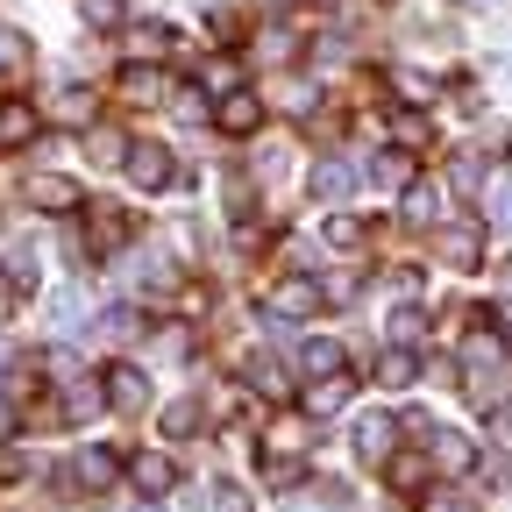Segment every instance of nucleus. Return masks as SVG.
Listing matches in <instances>:
<instances>
[{
    "label": "nucleus",
    "instance_id": "f257e3e1",
    "mask_svg": "<svg viewBox=\"0 0 512 512\" xmlns=\"http://www.w3.org/2000/svg\"><path fill=\"white\" fill-rule=\"evenodd\" d=\"M463 392H470L484 413L505 406V356H498V342H470V349H463Z\"/></svg>",
    "mask_w": 512,
    "mask_h": 512
},
{
    "label": "nucleus",
    "instance_id": "f03ea898",
    "mask_svg": "<svg viewBox=\"0 0 512 512\" xmlns=\"http://www.w3.org/2000/svg\"><path fill=\"white\" fill-rule=\"evenodd\" d=\"M121 171H128V185H136V192H171V185H178V157H171L164 143H128Z\"/></svg>",
    "mask_w": 512,
    "mask_h": 512
},
{
    "label": "nucleus",
    "instance_id": "7ed1b4c3",
    "mask_svg": "<svg viewBox=\"0 0 512 512\" xmlns=\"http://www.w3.org/2000/svg\"><path fill=\"white\" fill-rule=\"evenodd\" d=\"M320 306H328V285H313V278H285V285H271L264 320H313Z\"/></svg>",
    "mask_w": 512,
    "mask_h": 512
},
{
    "label": "nucleus",
    "instance_id": "20e7f679",
    "mask_svg": "<svg viewBox=\"0 0 512 512\" xmlns=\"http://www.w3.org/2000/svg\"><path fill=\"white\" fill-rule=\"evenodd\" d=\"M214 128H228V136H256V128H264V100H256L249 86L221 93L214 100Z\"/></svg>",
    "mask_w": 512,
    "mask_h": 512
},
{
    "label": "nucleus",
    "instance_id": "39448f33",
    "mask_svg": "<svg viewBox=\"0 0 512 512\" xmlns=\"http://www.w3.org/2000/svg\"><path fill=\"white\" fill-rule=\"evenodd\" d=\"M100 384H107V406H114V413H143V406H150V377H143L136 363H107Z\"/></svg>",
    "mask_w": 512,
    "mask_h": 512
},
{
    "label": "nucleus",
    "instance_id": "423d86ee",
    "mask_svg": "<svg viewBox=\"0 0 512 512\" xmlns=\"http://www.w3.org/2000/svg\"><path fill=\"white\" fill-rule=\"evenodd\" d=\"M114 477H121V463L107 456V448H79L72 470H64V484H72V491H107Z\"/></svg>",
    "mask_w": 512,
    "mask_h": 512
},
{
    "label": "nucleus",
    "instance_id": "0eeeda50",
    "mask_svg": "<svg viewBox=\"0 0 512 512\" xmlns=\"http://www.w3.org/2000/svg\"><path fill=\"white\" fill-rule=\"evenodd\" d=\"M392 441H399V420L392 413H363L356 420V456L363 463H392Z\"/></svg>",
    "mask_w": 512,
    "mask_h": 512
},
{
    "label": "nucleus",
    "instance_id": "6e6552de",
    "mask_svg": "<svg viewBox=\"0 0 512 512\" xmlns=\"http://www.w3.org/2000/svg\"><path fill=\"white\" fill-rule=\"evenodd\" d=\"M427 456H434V470H448V477H463L470 463H477V448L456 434V427H427Z\"/></svg>",
    "mask_w": 512,
    "mask_h": 512
},
{
    "label": "nucleus",
    "instance_id": "1a4fd4ad",
    "mask_svg": "<svg viewBox=\"0 0 512 512\" xmlns=\"http://www.w3.org/2000/svg\"><path fill=\"white\" fill-rule=\"evenodd\" d=\"M22 192H29V207H43V214H72V207L86 200V192H79L72 178H57V171H43V178H29Z\"/></svg>",
    "mask_w": 512,
    "mask_h": 512
},
{
    "label": "nucleus",
    "instance_id": "9d476101",
    "mask_svg": "<svg viewBox=\"0 0 512 512\" xmlns=\"http://www.w3.org/2000/svg\"><path fill=\"white\" fill-rule=\"evenodd\" d=\"M128 484H136L143 498H164V491L178 484V470H171V456H157V448H143V456H128Z\"/></svg>",
    "mask_w": 512,
    "mask_h": 512
},
{
    "label": "nucleus",
    "instance_id": "9b49d317",
    "mask_svg": "<svg viewBox=\"0 0 512 512\" xmlns=\"http://www.w3.org/2000/svg\"><path fill=\"white\" fill-rule=\"evenodd\" d=\"M356 185H363V171H356L349 157H320V164H313V200H349Z\"/></svg>",
    "mask_w": 512,
    "mask_h": 512
},
{
    "label": "nucleus",
    "instance_id": "f8f14e48",
    "mask_svg": "<svg viewBox=\"0 0 512 512\" xmlns=\"http://www.w3.org/2000/svg\"><path fill=\"white\" fill-rule=\"evenodd\" d=\"M299 370H306V384H313V377H342V370H349V356H342V342L313 335V342H299Z\"/></svg>",
    "mask_w": 512,
    "mask_h": 512
},
{
    "label": "nucleus",
    "instance_id": "ddd939ff",
    "mask_svg": "<svg viewBox=\"0 0 512 512\" xmlns=\"http://www.w3.org/2000/svg\"><path fill=\"white\" fill-rule=\"evenodd\" d=\"M349 392H356L349 370H342V377H313V384H306V413H313V420H328V413L349 406Z\"/></svg>",
    "mask_w": 512,
    "mask_h": 512
},
{
    "label": "nucleus",
    "instance_id": "4468645a",
    "mask_svg": "<svg viewBox=\"0 0 512 512\" xmlns=\"http://www.w3.org/2000/svg\"><path fill=\"white\" fill-rule=\"evenodd\" d=\"M171 43H178V29H171V22H128V57H136V64L164 57Z\"/></svg>",
    "mask_w": 512,
    "mask_h": 512
},
{
    "label": "nucleus",
    "instance_id": "2eb2a0df",
    "mask_svg": "<svg viewBox=\"0 0 512 512\" xmlns=\"http://www.w3.org/2000/svg\"><path fill=\"white\" fill-rule=\"evenodd\" d=\"M29 143H36V107L8 100V107H0V150H29Z\"/></svg>",
    "mask_w": 512,
    "mask_h": 512
},
{
    "label": "nucleus",
    "instance_id": "dca6fc26",
    "mask_svg": "<svg viewBox=\"0 0 512 512\" xmlns=\"http://www.w3.org/2000/svg\"><path fill=\"white\" fill-rule=\"evenodd\" d=\"M171 93V79L164 72H150V64H136V72H121V100H136V107H157Z\"/></svg>",
    "mask_w": 512,
    "mask_h": 512
},
{
    "label": "nucleus",
    "instance_id": "f3484780",
    "mask_svg": "<svg viewBox=\"0 0 512 512\" xmlns=\"http://www.w3.org/2000/svg\"><path fill=\"white\" fill-rule=\"evenodd\" d=\"M299 448H306V420H271V427H264V456L299 463Z\"/></svg>",
    "mask_w": 512,
    "mask_h": 512
},
{
    "label": "nucleus",
    "instance_id": "a211bd4d",
    "mask_svg": "<svg viewBox=\"0 0 512 512\" xmlns=\"http://www.w3.org/2000/svg\"><path fill=\"white\" fill-rule=\"evenodd\" d=\"M413 377H420V356H413V349H399V342H392V349L377 356V384H392V392H406Z\"/></svg>",
    "mask_w": 512,
    "mask_h": 512
},
{
    "label": "nucleus",
    "instance_id": "6ab92c4d",
    "mask_svg": "<svg viewBox=\"0 0 512 512\" xmlns=\"http://www.w3.org/2000/svg\"><path fill=\"white\" fill-rule=\"evenodd\" d=\"M406 221H413V228H434V221H441V185H427V178L406 185Z\"/></svg>",
    "mask_w": 512,
    "mask_h": 512
},
{
    "label": "nucleus",
    "instance_id": "aec40b11",
    "mask_svg": "<svg viewBox=\"0 0 512 512\" xmlns=\"http://www.w3.org/2000/svg\"><path fill=\"white\" fill-rule=\"evenodd\" d=\"M370 178L392 185V192H406V185H413V157H406V150H377V157H370Z\"/></svg>",
    "mask_w": 512,
    "mask_h": 512
},
{
    "label": "nucleus",
    "instance_id": "412c9836",
    "mask_svg": "<svg viewBox=\"0 0 512 512\" xmlns=\"http://www.w3.org/2000/svg\"><path fill=\"white\" fill-rule=\"evenodd\" d=\"M420 335H427V306H420V299H399V306H392V342L413 349Z\"/></svg>",
    "mask_w": 512,
    "mask_h": 512
},
{
    "label": "nucleus",
    "instance_id": "4be33fe9",
    "mask_svg": "<svg viewBox=\"0 0 512 512\" xmlns=\"http://www.w3.org/2000/svg\"><path fill=\"white\" fill-rule=\"evenodd\" d=\"M242 377L256 384V392H271V399H285V392H292V377H285V363H271V356H249V363H242Z\"/></svg>",
    "mask_w": 512,
    "mask_h": 512
},
{
    "label": "nucleus",
    "instance_id": "5701e85b",
    "mask_svg": "<svg viewBox=\"0 0 512 512\" xmlns=\"http://www.w3.org/2000/svg\"><path fill=\"white\" fill-rule=\"evenodd\" d=\"M441 256H448V264H456V271H470V264H477V228H470V221L441 228Z\"/></svg>",
    "mask_w": 512,
    "mask_h": 512
},
{
    "label": "nucleus",
    "instance_id": "b1692460",
    "mask_svg": "<svg viewBox=\"0 0 512 512\" xmlns=\"http://www.w3.org/2000/svg\"><path fill=\"white\" fill-rule=\"evenodd\" d=\"M100 406H107V384H100V377H79L72 399H64V413H72V420H93Z\"/></svg>",
    "mask_w": 512,
    "mask_h": 512
},
{
    "label": "nucleus",
    "instance_id": "393cba45",
    "mask_svg": "<svg viewBox=\"0 0 512 512\" xmlns=\"http://www.w3.org/2000/svg\"><path fill=\"white\" fill-rule=\"evenodd\" d=\"M484 214H491L498 228H512V164L491 178V192H484Z\"/></svg>",
    "mask_w": 512,
    "mask_h": 512
},
{
    "label": "nucleus",
    "instance_id": "a878e982",
    "mask_svg": "<svg viewBox=\"0 0 512 512\" xmlns=\"http://www.w3.org/2000/svg\"><path fill=\"white\" fill-rule=\"evenodd\" d=\"M164 434H171V441H185V434H200V406H192V399L164 406Z\"/></svg>",
    "mask_w": 512,
    "mask_h": 512
},
{
    "label": "nucleus",
    "instance_id": "bb28decb",
    "mask_svg": "<svg viewBox=\"0 0 512 512\" xmlns=\"http://www.w3.org/2000/svg\"><path fill=\"white\" fill-rule=\"evenodd\" d=\"M86 157H93V164H121V157H128V143L114 136V128H93V136H86Z\"/></svg>",
    "mask_w": 512,
    "mask_h": 512
},
{
    "label": "nucleus",
    "instance_id": "cd10ccee",
    "mask_svg": "<svg viewBox=\"0 0 512 512\" xmlns=\"http://www.w3.org/2000/svg\"><path fill=\"white\" fill-rule=\"evenodd\" d=\"M392 93L420 107V100H434V79H427V72H406V64H399V72H392Z\"/></svg>",
    "mask_w": 512,
    "mask_h": 512
},
{
    "label": "nucleus",
    "instance_id": "c85d7f7f",
    "mask_svg": "<svg viewBox=\"0 0 512 512\" xmlns=\"http://www.w3.org/2000/svg\"><path fill=\"white\" fill-rule=\"evenodd\" d=\"M93 107H100V100H93L86 86H64V93H57V114H64V121H93Z\"/></svg>",
    "mask_w": 512,
    "mask_h": 512
},
{
    "label": "nucleus",
    "instance_id": "c756f323",
    "mask_svg": "<svg viewBox=\"0 0 512 512\" xmlns=\"http://www.w3.org/2000/svg\"><path fill=\"white\" fill-rule=\"evenodd\" d=\"M420 512H470V491L441 484V491H427V498H420Z\"/></svg>",
    "mask_w": 512,
    "mask_h": 512
},
{
    "label": "nucleus",
    "instance_id": "7c9ffc66",
    "mask_svg": "<svg viewBox=\"0 0 512 512\" xmlns=\"http://www.w3.org/2000/svg\"><path fill=\"white\" fill-rule=\"evenodd\" d=\"M22 64H29V36L0 29V72H22Z\"/></svg>",
    "mask_w": 512,
    "mask_h": 512
},
{
    "label": "nucleus",
    "instance_id": "2f4dec72",
    "mask_svg": "<svg viewBox=\"0 0 512 512\" xmlns=\"http://www.w3.org/2000/svg\"><path fill=\"white\" fill-rule=\"evenodd\" d=\"M79 15L93 29H121V0H79Z\"/></svg>",
    "mask_w": 512,
    "mask_h": 512
},
{
    "label": "nucleus",
    "instance_id": "473e14b6",
    "mask_svg": "<svg viewBox=\"0 0 512 512\" xmlns=\"http://www.w3.org/2000/svg\"><path fill=\"white\" fill-rule=\"evenodd\" d=\"M100 335H107V342H121V335H136V313H128V306L100 313Z\"/></svg>",
    "mask_w": 512,
    "mask_h": 512
},
{
    "label": "nucleus",
    "instance_id": "72a5a7b5",
    "mask_svg": "<svg viewBox=\"0 0 512 512\" xmlns=\"http://www.w3.org/2000/svg\"><path fill=\"white\" fill-rule=\"evenodd\" d=\"M328 242H335V249H356V242H363V228H356L349 214H335V221H328Z\"/></svg>",
    "mask_w": 512,
    "mask_h": 512
},
{
    "label": "nucleus",
    "instance_id": "f704fd0d",
    "mask_svg": "<svg viewBox=\"0 0 512 512\" xmlns=\"http://www.w3.org/2000/svg\"><path fill=\"white\" fill-rule=\"evenodd\" d=\"M214 512H249V498L235 484H214Z\"/></svg>",
    "mask_w": 512,
    "mask_h": 512
},
{
    "label": "nucleus",
    "instance_id": "c9c22d12",
    "mask_svg": "<svg viewBox=\"0 0 512 512\" xmlns=\"http://www.w3.org/2000/svg\"><path fill=\"white\" fill-rule=\"evenodd\" d=\"M491 441H498V448H505V456H512V413H505V406L491 413Z\"/></svg>",
    "mask_w": 512,
    "mask_h": 512
},
{
    "label": "nucleus",
    "instance_id": "e433bc0d",
    "mask_svg": "<svg viewBox=\"0 0 512 512\" xmlns=\"http://www.w3.org/2000/svg\"><path fill=\"white\" fill-rule=\"evenodd\" d=\"M285 512H335V498H299V505H285Z\"/></svg>",
    "mask_w": 512,
    "mask_h": 512
},
{
    "label": "nucleus",
    "instance_id": "4c0bfd02",
    "mask_svg": "<svg viewBox=\"0 0 512 512\" xmlns=\"http://www.w3.org/2000/svg\"><path fill=\"white\" fill-rule=\"evenodd\" d=\"M0 434H8V399H0Z\"/></svg>",
    "mask_w": 512,
    "mask_h": 512
},
{
    "label": "nucleus",
    "instance_id": "58836bf2",
    "mask_svg": "<svg viewBox=\"0 0 512 512\" xmlns=\"http://www.w3.org/2000/svg\"><path fill=\"white\" fill-rule=\"evenodd\" d=\"M136 512H150V505H136Z\"/></svg>",
    "mask_w": 512,
    "mask_h": 512
}]
</instances>
